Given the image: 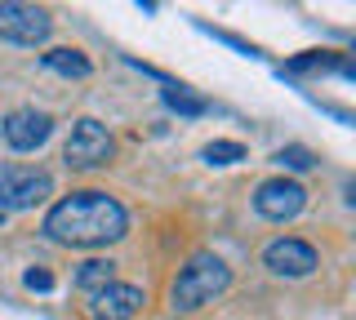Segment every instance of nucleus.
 <instances>
[{
    "label": "nucleus",
    "instance_id": "f257e3e1",
    "mask_svg": "<svg viewBox=\"0 0 356 320\" xmlns=\"http://www.w3.org/2000/svg\"><path fill=\"white\" fill-rule=\"evenodd\" d=\"M44 236L54 245H72V249H103L116 245L129 231V214L116 196L107 192H72L44 214Z\"/></svg>",
    "mask_w": 356,
    "mask_h": 320
},
{
    "label": "nucleus",
    "instance_id": "f03ea898",
    "mask_svg": "<svg viewBox=\"0 0 356 320\" xmlns=\"http://www.w3.org/2000/svg\"><path fill=\"white\" fill-rule=\"evenodd\" d=\"M227 285H232V267L218 253H192V258L183 262V271L174 276V285H170V307L178 316L200 312L205 303H214V298L227 294Z\"/></svg>",
    "mask_w": 356,
    "mask_h": 320
},
{
    "label": "nucleus",
    "instance_id": "7ed1b4c3",
    "mask_svg": "<svg viewBox=\"0 0 356 320\" xmlns=\"http://www.w3.org/2000/svg\"><path fill=\"white\" fill-rule=\"evenodd\" d=\"M111 156H116V138L107 134L103 120H89V116L76 120L72 138L63 147L67 169H103V165H111Z\"/></svg>",
    "mask_w": 356,
    "mask_h": 320
},
{
    "label": "nucleus",
    "instance_id": "20e7f679",
    "mask_svg": "<svg viewBox=\"0 0 356 320\" xmlns=\"http://www.w3.org/2000/svg\"><path fill=\"white\" fill-rule=\"evenodd\" d=\"M44 196H54V178L31 165H0V209L5 214H22L36 209Z\"/></svg>",
    "mask_w": 356,
    "mask_h": 320
},
{
    "label": "nucleus",
    "instance_id": "39448f33",
    "mask_svg": "<svg viewBox=\"0 0 356 320\" xmlns=\"http://www.w3.org/2000/svg\"><path fill=\"white\" fill-rule=\"evenodd\" d=\"M49 31H54L49 9H40V5H18V0H5V5H0V36L14 40V45L36 49V45H44V40H49Z\"/></svg>",
    "mask_w": 356,
    "mask_h": 320
},
{
    "label": "nucleus",
    "instance_id": "423d86ee",
    "mask_svg": "<svg viewBox=\"0 0 356 320\" xmlns=\"http://www.w3.org/2000/svg\"><path fill=\"white\" fill-rule=\"evenodd\" d=\"M303 205H307V192L294 178H267L254 192V209H259V218H267V223H289V218L303 214Z\"/></svg>",
    "mask_w": 356,
    "mask_h": 320
},
{
    "label": "nucleus",
    "instance_id": "0eeeda50",
    "mask_svg": "<svg viewBox=\"0 0 356 320\" xmlns=\"http://www.w3.org/2000/svg\"><path fill=\"white\" fill-rule=\"evenodd\" d=\"M263 267L272 276H285V280H303V276L316 271V249L307 240H294V236H276L263 245Z\"/></svg>",
    "mask_w": 356,
    "mask_h": 320
},
{
    "label": "nucleus",
    "instance_id": "6e6552de",
    "mask_svg": "<svg viewBox=\"0 0 356 320\" xmlns=\"http://www.w3.org/2000/svg\"><path fill=\"white\" fill-rule=\"evenodd\" d=\"M49 134H54V116L36 112V107H18V112H9L0 120V138L14 151H36L49 142Z\"/></svg>",
    "mask_w": 356,
    "mask_h": 320
},
{
    "label": "nucleus",
    "instance_id": "1a4fd4ad",
    "mask_svg": "<svg viewBox=\"0 0 356 320\" xmlns=\"http://www.w3.org/2000/svg\"><path fill=\"white\" fill-rule=\"evenodd\" d=\"M143 303H147V294H143L138 285L111 280L98 294H89L85 312H89V320H134V316L143 312Z\"/></svg>",
    "mask_w": 356,
    "mask_h": 320
},
{
    "label": "nucleus",
    "instance_id": "9d476101",
    "mask_svg": "<svg viewBox=\"0 0 356 320\" xmlns=\"http://www.w3.org/2000/svg\"><path fill=\"white\" fill-rule=\"evenodd\" d=\"M40 62L58 76H72V81H85V76L94 71V62H89L81 49H49V53H40Z\"/></svg>",
    "mask_w": 356,
    "mask_h": 320
},
{
    "label": "nucleus",
    "instance_id": "9b49d317",
    "mask_svg": "<svg viewBox=\"0 0 356 320\" xmlns=\"http://www.w3.org/2000/svg\"><path fill=\"white\" fill-rule=\"evenodd\" d=\"M111 280H116V262L111 258H89L76 267V289H85V294H98Z\"/></svg>",
    "mask_w": 356,
    "mask_h": 320
},
{
    "label": "nucleus",
    "instance_id": "f8f14e48",
    "mask_svg": "<svg viewBox=\"0 0 356 320\" xmlns=\"http://www.w3.org/2000/svg\"><path fill=\"white\" fill-rule=\"evenodd\" d=\"M161 98H165V107H174V112H183V116H205L209 112L205 98L187 94L183 85H174V81H161Z\"/></svg>",
    "mask_w": 356,
    "mask_h": 320
},
{
    "label": "nucleus",
    "instance_id": "ddd939ff",
    "mask_svg": "<svg viewBox=\"0 0 356 320\" xmlns=\"http://www.w3.org/2000/svg\"><path fill=\"white\" fill-rule=\"evenodd\" d=\"M200 160H205V165H236V160H245V147H241V142L218 138V142H209V147L200 151Z\"/></svg>",
    "mask_w": 356,
    "mask_h": 320
},
{
    "label": "nucleus",
    "instance_id": "4468645a",
    "mask_svg": "<svg viewBox=\"0 0 356 320\" xmlns=\"http://www.w3.org/2000/svg\"><path fill=\"white\" fill-rule=\"evenodd\" d=\"M276 165H281V169H294V174H307L312 165H316V156H312L307 147H281L276 151Z\"/></svg>",
    "mask_w": 356,
    "mask_h": 320
},
{
    "label": "nucleus",
    "instance_id": "2eb2a0df",
    "mask_svg": "<svg viewBox=\"0 0 356 320\" xmlns=\"http://www.w3.org/2000/svg\"><path fill=\"white\" fill-rule=\"evenodd\" d=\"M22 285H27V289H40V294H44V289H54V276L44 271V267H31L27 276H22Z\"/></svg>",
    "mask_w": 356,
    "mask_h": 320
},
{
    "label": "nucleus",
    "instance_id": "dca6fc26",
    "mask_svg": "<svg viewBox=\"0 0 356 320\" xmlns=\"http://www.w3.org/2000/svg\"><path fill=\"white\" fill-rule=\"evenodd\" d=\"M5 218H9V214H5V209H0V223H5Z\"/></svg>",
    "mask_w": 356,
    "mask_h": 320
}]
</instances>
